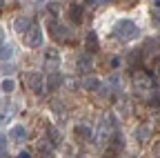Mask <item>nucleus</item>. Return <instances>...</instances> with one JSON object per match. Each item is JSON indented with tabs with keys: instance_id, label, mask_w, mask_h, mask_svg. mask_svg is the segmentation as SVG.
I'll list each match as a JSON object with an SVG mask.
<instances>
[{
	"instance_id": "obj_24",
	"label": "nucleus",
	"mask_w": 160,
	"mask_h": 158,
	"mask_svg": "<svg viewBox=\"0 0 160 158\" xmlns=\"http://www.w3.org/2000/svg\"><path fill=\"white\" fill-rule=\"evenodd\" d=\"M5 45V33H2V29H0V47Z\"/></svg>"
},
{
	"instance_id": "obj_11",
	"label": "nucleus",
	"mask_w": 160,
	"mask_h": 158,
	"mask_svg": "<svg viewBox=\"0 0 160 158\" xmlns=\"http://www.w3.org/2000/svg\"><path fill=\"white\" fill-rule=\"evenodd\" d=\"M31 27H33V25H31V18H29V16H18L16 20H13V29H16L18 33H27Z\"/></svg>"
},
{
	"instance_id": "obj_1",
	"label": "nucleus",
	"mask_w": 160,
	"mask_h": 158,
	"mask_svg": "<svg viewBox=\"0 0 160 158\" xmlns=\"http://www.w3.org/2000/svg\"><path fill=\"white\" fill-rule=\"evenodd\" d=\"M131 87L140 98L151 96V91H156V78L147 71V69H133L131 74Z\"/></svg>"
},
{
	"instance_id": "obj_4",
	"label": "nucleus",
	"mask_w": 160,
	"mask_h": 158,
	"mask_svg": "<svg viewBox=\"0 0 160 158\" xmlns=\"http://www.w3.org/2000/svg\"><path fill=\"white\" fill-rule=\"evenodd\" d=\"M45 43V33H42V29H40L38 25H33L27 33H25V47H29V49H38L40 45Z\"/></svg>"
},
{
	"instance_id": "obj_17",
	"label": "nucleus",
	"mask_w": 160,
	"mask_h": 158,
	"mask_svg": "<svg viewBox=\"0 0 160 158\" xmlns=\"http://www.w3.org/2000/svg\"><path fill=\"white\" fill-rule=\"evenodd\" d=\"M13 89H16V80H13V78H5V80H2V91L11 94Z\"/></svg>"
},
{
	"instance_id": "obj_5",
	"label": "nucleus",
	"mask_w": 160,
	"mask_h": 158,
	"mask_svg": "<svg viewBox=\"0 0 160 158\" xmlns=\"http://www.w3.org/2000/svg\"><path fill=\"white\" fill-rule=\"evenodd\" d=\"M42 63H45V67L47 69H58V65H60V51L58 49H53V47H47L45 49V56H42Z\"/></svg>"
},
{
	"instance_id": "obj_20",
	"label": "nucleus",
	"mask_w": 160,
	"mask_h": 158,
	"mask_svg": "<svg viewBox=\"0 0 160 158\" xmlns=\"http://www.w3.org/2000/svg\"><path fill=\"white\" fill-rule=\"evenodd\" d=\"M0 158H7V138L0 136Z\"/></svg>"
},
{
	"instance_id": "obj_3",
	"label": "nucleus",
	"mask_w": 160,
	"mask_h": 158,
	"mask_svg": "<svg viewBox=\"0 0 160 158\" xmlns=\"http://www.w3.org/2000/svg\"><path fill=\"white\" fill-rule=\"evenodd\" d=\"M22 83H25V87L29 91H33L38 96L45 91V76L40 74V71H25L22 74Z\"/></svg>"
},
{
	"instance_id": "obj_7",
	"label": "nucleus",
	"mask_w": 160,
	"mask_h": 158,
	"mask_svg": "<svg viewBox=\"0 0 160 158\" xmlns=\"http://www.w3.org/2000/svg\"><path fill=\"white\" fill-rule=\"evenodd\" d=\"M49 29H51V36L56 38L58 43H69V40H71V31H69L67 27L58 25V23H51V25H49Z\"/></svg>"
},
{
	"instance_id": "obj_23",
	"label": "nucleus",
	"mask_w": 160,
	"mask_h": 158,
	"mask_svg": "<svg viewBox=\"0 0 160 158\" xmlns=\"http://www.w3.org/2000/svg\"><path fill=\"white\" fill-rule=\"evenodd\" d=\"M27 3H31V5H42L45 0H27Z\"/></svg>"
},
{
	"instance_id": "obj_9",
	"label": "nucleus",
	"mask_w": 160,
	"mask_h": 158,
	"mask_svg": "<svg viewBox=\"0 0 160 158\" xmlns=\"http://www.w3.org/2000/svg\"><path fill=\"white\" fill-rule=\"evenodd\" d=\"M85 47H87V54H96V51H98V47H100L98 33H96L93 29H89V31H87V36H85Z\"/></svg>"
},
{
	"instance_id": "obj_8",
	"label": "nucleus",
	"mask_w": 160,
	"mask_h": 158,
	"mask_svg": "<svg viewBox=\"0 0 160 158\" xmlns=\"http://www.w3.org/2000/svg\"><path fill=\"white\" fill-rule=\"evenodd\" d=\"M76 67L80 74H89L93 69V60H91V54H80L78 60H76Z\"/></svg>"
},
{
	"instance_id": "obj_25",
	"label": "nucleus",
	"mask_w": 160,
	"mask_h": 158,
	"mask_svg": "<svg viewBox=\"0 0 160 158\" xmlns=\"http://www.w3.org/2000/svg\"><path fill=\"white\" fill-rule=\"evenodd\" d=\"M156 156H158V158H160V143H158V145H156Z\"/></svg>"
},
{
	"instance_id": "obj_14",
	"label": "nucleus",
	"mask_w": 160,
	"mask_h": 158,
	"mask_svg": "<svg viewBox=\"0 0 160 158\" xmlns=\"http://www.w3.org/2000/svg\"><path fill=\"white\" fill-rule=\"evenodd\" d=\"M82 87H85L87 91H98L100 87H102V80L96 78V76H85V78H82Z\"/></svg>"
},
{
	"instance_id": "obj_18",
	"label": "nucleus",
	"mask_w": 160,
	"mask_h": 158,
	"mask_svg": "<svg viewBox=\"0 0 160 158\" xmlns=\"http://www.w3.org/2000/svg\"><path fill=\"white\" fill-rule=\"evenodd\" d=\"M11 54H13V49L9 45H2V47H0V60H9Z\"/></svg>"
},
{
	"instance_id": "obj_2",
	"label": "nucleus",
	"mask_w": 160,
	"mask_h": 158,
	"mask_svg": "<svg viewBox=\"0 0 160 158\" xmlns=\"http://www.w3.org/2000/svg\"><path fill=\"white\" fill-rule=\"evenodd\" d=\"M113 36L118 38V40H122V43H133V40L140 38V27L133 20H129V18H122V20L116 23Z\"/></svg>"
},
{
	"instance_id": "obj_19",
	"label": "nucleus",
	"mask_w": 160,
	"mask_h": 158,
	"mask_svg": "<svg viewBox=\"0 0 160 158\" xmlns=\"http://www.w3.org/2000/svg\"><path fill=\"white\" fill-rule=\"evenodd\" d=\"M47 13H49V16H58V13H60V5H58V3H49V5H47Z\"/></svg>"
},
{
	"instance_id": "obj_12",
	"label": "nucleus",
	"mask_w": 160,
	"mask_h": 158,
	"mask_svg": "<svg viewBox=\"0 0 160 158\" xmlns=\"http://www.w3.org/2000/svg\"><path fill=\"white\" fill-rule=\"evenodd\" d=\"M73 134H76V138H80V140H91V136H93L91 127H89V125H85V123L73 125Z\"/></svg>"
},
{
	"instance_id": "obj_26",
	"label": "nucleus",
	"mask_w": 160,
	"mask_h": 158,
	"mask_svg": "<svg viewBox=\"0 0 160 158\" xmlns=\"http://www.w3.org/2000/svg\"><path fill=\"white\" fill-rule=\"evenodd\" d=\"M156 78H160V63H158V67H156Z\"/></svg>"
},
{
	"instance_id": "obj_27",
	"label": "nucleus",
	"mask_w": 160,
	"mask_h": 158,
	"mask_svg": "<svg viewBox=\"0 0 160 158\" xmlns=\"http://www.w3.org/2000/svg\"><path fill=\"white\" fill-rule=\"evenodd\" d=\"M5 9V0H0V11H2Z\"/></svg>"
},
{
	"instance_id": "obj_16",
	"label": "nucleus",
	"mask_w": 160,
	"mask_h": 158,
	"mask_svg": "<svg viewBox=\"0 0 160 158\" xmlns=\"http://www.w3.org/2000/svg\"><path fill=\"white\" fill-rule=\"evenodd\" d=\"M136 138H138V143H147L151 138V127L149 125H140L136 129Z\"/></svg>"
},
{
	"instance_id": "obj_22",
	"label": "nucleus",
	"mask_w": 160,
	"mask_h": 158,
	"mask_svg": "<svg viewBox=\"0 0 160 158\" xmlns=\"http://www.w3.org/2000/svg\"><path fill=\"white\" fill-rule=\"evenodd\" d=\"M18 158H31V154H29V151H20Z\"/></svg>"
},
{
	"instance_id": "obj_28",
	"label": "nucleus",
	"mask_w": 160,
	"mask_h": 158,
	"mask_svg": "<svg viewBox=\"0 0 160 158\" xmlns=\"http://www.w3.org/2000/svg\"><path fill=\"white\" fill-rule=\"evenodd\" d=\"M98 3H111V0H98Z\"/></svg>"
},
{
	"instance_id": "obj_21",
	"label": "nucleus",
	"mask_w": 160,
	"mask_h": 158,
	"mask_svg": "<svg viewBox=\"0 0 160 158\" xmlns=\"http://www.w3.org/2000/svg\"><path fill=\"white\" fill-rule=\"evenodd\" d=\"M109 65H111L113 69H118L120 65H122V58H120V56H111V58H109Z\"/></svg>"
},
{
	"instance_id": "obj_6",
	"label": "nucleus",
	"mask_w": 160,
	"mask_h": 158,
	"mask_svg": "<svg viewBox=\"0 0 160 158\" xmlns=\"http://www.w3.org/2000/svg\"><path fill=\"white\" fill-rule=\"evenodd\" d=\"M67 16H69V20H71L73 25H80V23H82V18H85V5H82V3H73V5H69Z\"/></svg>"
},
{
	"instance_id": "obj_13",
	"label": "nucleus",
	"mask_w": 160,
	"mask_h": 158,
	"mask_svg": "<svg viewBox=\"0 0 160 158\" xmlns=\"http://www.w3.org/2000/svg\"><path fill=\"white\" fill-rule=\"evenodd\" d=\"M9 138H11V140H16V143H25V140H27V129H25L22 125H13V127L9 129Z\"/></svg>"
},
{
	"instance_id": "obj_10",
	"label": "nucleus",
	"mask_w": 160,
	"mask_h": 158,
	"mask_svg": "<svg viewBox=\"0 0 160 158\" xmlns=\"http://www.w3.org/2000/svg\"><path fill=\"white\" fill-rule=\"evenodd\" d=\"M45 134H47V140H49L51 145H56V147H58V145H62V136H60V131H58L51 123L45 125Z\"/></svg>"
},
{
	"instance_id": "obj_15",
	"label": "nucleus",
	"mask_w": 160,
	"mask_h": 158,
	"mask_svg": "<svg viewBox=\"0 0 160 158\" xmlns=\"http://www.w3.org/2000/svg\"><path fill=\"white\" fill-rule=\"evenodd\" d=\"M60 85H62V76L53 71V74L47 78V89H49V91H58V89H60Z\"/></svg>"
}]
</instances>
